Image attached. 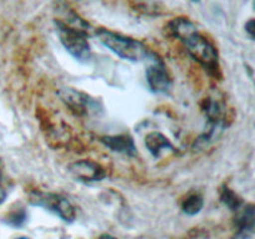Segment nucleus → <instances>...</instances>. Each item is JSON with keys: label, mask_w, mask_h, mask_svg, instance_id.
<instances>
[{"label": "nucleus", "mask_w": 255, "mask_h": 239, "mask_svg": "<svg viewBox=\"0 0 255 239\" xmlns=\"http://www.w3.org/2000/svg\"><path fill=\"white\" fill-rule=\"evenodd\" d=\"M167 31L186 46L187 51L211 76L221 79L222 71L217 47L211 40L199 32L192 20L176 17L167 25Z\"/></svg>", "instance_id": "1"}, {"label": "nucleus", "mask_w": 255, "mask_h": 239, "mask_svg": "<svg viewBox=\"0 0 255 239\" xmlns=\"http://www.w3.org/2000/svg\"><path fill=\"white\" fill-rule=\"evenodd\" d=\"M94 35L105 47L117 56L128 61L137 62L149 56V50L146 45L133 37L114 32L109 29H94Z\"/></svg>", "instance_id": "2"}, {"label": "nucleus", "mask_w": 255, "mask_h": 239, "mask_svg": "<svg viewBox=\"0 0 255 239\" xmlns=\"http://www.w3.org/2000/svg\"><path fill=\"white\" fill-rule=\"evenodd\" d=\"M56 34L59 36L60 42L66 49V51L71 55L74 59L81 62H86L91 57V46L89 44V34L82 30L75 29L55 19L54 21Z\"/></svg>", "instance_id": "3"}, {"label": "nucleus", "mask_w": 255, "mask_h": 239, "mask_svg": "<svg viewBox=\"0 0 255 239\" xmlns=\"http://www.w3.org/2000/svg\"><path fill=\"white\" fill-rule=\"evenodd\" d=\"M29 202L32 206L41 207V208L47 209L51 213L56 214L57 217L67 223H72L76 218V212H75L74 206L66 197L61 194L50 193V192L34 191L30 193Z\"/></svg>", "instance_id": "4"}, {"label": "nucleus", "mask_w": 255, "mask_h": 239, "mask_svg": "<svg viewBox=\"0 0 255 239\" xmlns=\"http://www.w3.org/2000/svg\"><path fill=\"white\" fill-rule=\"evenodd\" d=\"M60 99L65 105L79 116H85L89 112L97 110V102L86 94L75 89H61L59 92Z\"/></svg>", "instance_id": "5"}, {"label": "nucleus", "mask_w": 255, "mask_h": 239, "mask_svg": "<svg viewBox=\"0 0 255 239\" xmlns=\"http://www.w3.org/2000/svg\"><path fill=\"white\" fill-rule=\"evenodd\" d=\"M69 172L81 182H100L106 178V169L90 159H80L69 166Z\"/></svg>", "instance_id": "6"}, {"label": "nucleus", "mask_w": 255, "mask_h": 239, "mask_svg": "<svg viewBox=\"0 0 255 239\" xmlns=\"http://www.w3.org/2000/svg\"><path fill=\"white\" fill-rule=\"evenodd\" d=\"M146 80L149 90L156 94H164L171 89V76L161 60H153V64L147 67Z\"/></svg>", "instance_id": "7"}, {"label": "nucleus", "mask_w": 255, "mask_h": 239, "mask_svg": "<svg viewBox=\"0 0 255 239\" xmlns=\"http://www.w3.org/2000/svg\"><path fill=\"white\" fill-rule=\"evenodd\" d=\"M100 141L110 148L111 151L117 153L127 154V156H134L137 153L136 144L133 138L128 134H116V136H104Z\"/></svg>", "instance_id": "8"}, {"label": "nucleus", "mask_w": 255, "mask_h": 239, "mask_svg": "<svg viewBox=\"0 0 255 239\" xmlns=\"http://www.w3.org/2000/svg\"><path fill=\"white\" fill-rule=\"evenodd\" d=\"M238 233L237 236L241 237L242 239H247L253 236L254 233V224H255V209L252 203L247 204L242 208L241 212L234 218Z\"/></svg>", "instance_id": "9"}, {"label": "nucleus", "mask_w": 255, "mask_h": 239, "mask_svg": "<svg viewBox=\"0 0 255 239\" xmlns=\"http://www.w3.org/2000/svg\"><path fill=\"white\" fill-rule=\"evenodd\" d=\"M144 144H146L149 153L153 157H156V158H158L161 152L164 151V149L174 151V146L172 144V142L164 134H162L161 132H149L146 136V138H144Z\"/></svg>", "instance_id": "10"}, {"label": "nucleus", "mask_w": 255, "mask_h": 239, "mask_svg": "<svg viewBox=\"0 0 255 239\" xmlns=\"http://www.w3.org/2000/svg\"><path fill=\"white\" fill-rule=\"evenodd\" d=\"M203 204V197L198 193H193L184 199L183 203H182V209L188 216H196V214H198L202 211Z\"/></svg>", "instance_id": "11"}, {"label": "nucleus", "mask_w": 255, "mask_h": 239, "mask_svg": "<svg viewBox=\"0 0 255 239\" xmlns=\"http://www.w3.org/2000/svg\"><path fill=\"white\" fill-rule=\"evenodd\" d=\"M27 222V212L26 209L20 207V208L11 209L9 213L5 216L4 223H6L7 226L14 227V228H20V227L24 226Z\"/></svg>", "instance_id": "12"}, {"label": "nucleus", "mask_w": 255, "mask_h": 239, "mask_svg": "<svg viewBox=\"0 0 255 239\" xmlns=\"http://www.w3.org/2000/svg\"><path fill=\"white\" fill-rule=\"evenodd\" d=\"M221 199L231 211H238L242 207V204H243V201H242L241 197L227 186H224L221 189Z\"/></svg>", "instance_id": "13"}, {"label": "nucleus", "mask_w": 255, "mask_h": 239, "mask_svg": "<svg viewBox=\"0 0 255 239\" xmlns=\"http://www.w3.org/2000/svg\"><path fill=\"white\" fill-rule=\"evenodd\" d=\"M6 197H7V189H6V186H5L4 176H2V172L1 169H0V204L6 199Z\"/></svg>", "instance_id": "14"}, {"label": "nucleus", "mask_w": 255, "mask_h": 239, "mask_svg": "<svg viewBox=\"0 0 255 239\" xmlns=\"http://www.w3.org/2000/svg\"><path fill=\"white\" fill-rule=\"evenodd\" d=\"M246 30H247V32L251 35L252 39H253V37H254V20L253 19H251L248 22H247Z\"/></svg>", "instance_id": "15"}, {"label": "nucleus", "mask_w": 255, "mask_h": 239, "mask_svg": "<svg viewBox=\"0 0 255 239\" xmlns=\"http://www.w3.org/2000/svg\"><path fill=\"white\" fill-rule=\"evenodd\" d=\"M99 239H119V238L111 236V234H102V236L99 237Z\"/></svg>", "instance_id": "16"}, {"label": "nucleus", "mask_w": 255, "mask_h": 239, "mask_svg": "<svg viewBox=\"0 0 255 239\" xmlns=\"http://www.w3.org/2000/svg\"><path fill=\"white\" fill-rule=\"evenodd\" d=\"M16 239H30L29 237H20V238H16Z\"/></svg>", "instance_id": "17"}, {"label": "nucleus", "mask_w": 255, "mask_h": 239, "mask_svg": "<svg viewBox=\"0 0 255 239\" xmlns=\"http://www.w3.org/2000/svg\"><path fill=\"white\" fill-rule=\"evenodd\" d=\"M192 1H194V2H196V1H199V0H192Z\"/></svg>", "instance_id": "18"}]
</instances>
